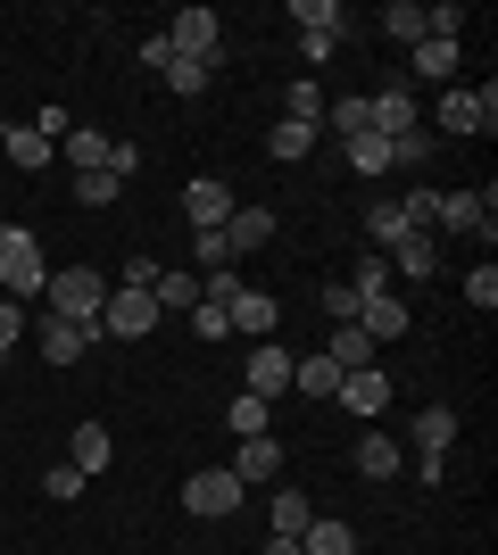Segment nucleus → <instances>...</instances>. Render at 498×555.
I'll return each mask as SVG.
<instances>
[{"label": "nucleus", "instance_id": "aec40b11", "mask_svg": "<svg viewBox=\"0 0 498 555\" xmlns=\"http://www.w3.org/2000/svg\"><path fill=\"white\" fill-rule=\"evenodd\" d=\"M266 241H274V216H266V208H233V216H225V249H233V257L266 249Z\"/></svg>", "mask_w": 498, "mask_h": 555}, {"label": "nucleus", "instance_id": "e433bc0d", "mask_svg": "<svg viewBox=\"0 0 498 555\" xmlns=\"http://www.w3.org/2000/svg\"><path fill=\"white\" fill-rule=\"evenodd\" d=\"M349 166H357V175H391V141H382V133H357L349 141Z\"/></svg>", "mask_w": 498, "mask_h": 555}, {"label": "nucleus", "instance_id": "49530a36", "mask_svg": "<svg viewBox=\"0 0 498 555\" xmlns=\"http://www.w3.org/2000/svg\"><path fill=\"white\" fill-rule=\"evenodd\" d=\"M324 315H332V324H349V315H357V291H349V282H332V291H324Z\"/></svg>", "mask_w": 498, "mask_h": 555}, {"label": "nucleus", "instance_id": "c85d7f7f", "mask_svg": "<svg viewBox=\"0 0 498 555\" xmlns=\"http://www.w3.org/2000/svg\"><path fill=\"white\" fill-rule=\"evenodd\" d=\"M283 116H291V125H316V133H324V83H316V75H299V83L283 92Z\"/></svg>", "mask_w": 498, "mask_h": 555}, {"label": "nucleus", "instance_id": "8fccbe9b", "mask_svg": "<svg viewBox=\"0 0 498 555\" xmlns=\"http://www.w3.org/2000/svg\"><path fill=\"white\" fill-rule=\"evenodd\" d=\"M266 555H299V539H266Z\"/></svg>", "mask_w": 498, "mask_h": 555}, {"label": "nucleus", "instance_id": "a19ab883", "mask_svg": "<svg viewBox=\"0 0 498 555\" xmlns=\"http://www.w3.org/2000/svg\"><path fill=\"white\" fill-rule=\"evenodd\" d=\"M465 299H474L482 315H490V307H498V266H490V257H482L474 274H465Z\"/></svg>", "mask_w": 498, "mask_h": 555}, {"label": "nucleus", "instance_id": "7ed1b4c3", "mask_svg": "<svg viewBox=\"0 0 498 555\" xmlns=\"http://www.w3.org/2000/svg\"><path fill=\"white\" fill-rule=\"evenodd\" d=\"M424 133H498V92H490V83H457V92H440V108H432Z\"/></svg>", "mask_w": 498, "mask_h": 555}, {"label": "nucleus", "instance_id": "a18cd8bd", "mask_svg": "<svg viewBox=\"0 0 498 555\" xmlns=\"http://www.w3.org/2000/svg\"><path fill=\"white\" fill-rule=\"evenodd\" d=\"M191 332H208V340H225V332H233V324H225V299H200V307H191Z\"/></svg>", "mask_w": 498, "mask_h": 555}, {"label": "nucleus", "instance_id": "6e6552de", "mask_svg": "<svg viewBox=\"0 0 498 555\" xmlns=\"http://www.w3.org/2000/svg\"><path fill=\"white\" fill-rule=\"evenodd\" d=\"M241 390L274 406V398L291 390V348H283V340H258V348H250V382H241Z\"/></svg>", "mask_w": 498, "mask_h": 555}, {"label": "nucleus", "instance_id": "3c124183", "mask_svg": "<svg viewBox=\"0 0 498 555\" xmlns=\"http://www.w3.org/2000/svg\"><path fill=\"white\" fill-rule=\"evenodd\" d=\"M0 141H9V125H0Z\"/></svg>", "mask_w": 498, "mask_h": 555}, {"label": "nucleus", "instance_id": "4c0bfd02", "mask_svg": "<svg viewBox=\"0 0 498 555\" xmlns=\"http://www.w3.org/2000/svg\"><path fill=\"white\" fill-rule=\"evenodd\" d=\"M117 175H108V166H92V175H75V199H84V208H108V199H117Z\"/></svg>", "mask_w": 498, "mask_h": 555}, {"label": "nucleus", "instance_id": "cd10ccee", "mask_svg": "<svg viewBox=\"0 0 498 555\" xmlns=\"http://www.w3.org/2000/svg\"><path fill=\"white\" fill-rule=\"evenodd\" d=\"M449 440H457V415L449 406H424L416 415V456H449Z\"/></svg>", "mask_w": 498, "mask_h": 555}, {"label": "nucleus", "instance_id": "72a5a7b5", "mask_svg": "<svg viewBox=\"0 0 498 555\" xmlns=\"http://www.w3.org/2000/svg\"><path fill=\"white\" fill-rule=\"evenodd\" d=\"M166 83H175V92H208V83H216V67H208V59H166Z\"/></svg>", "mask_w": 498, "mask_h": 555}, {"label": "nucleus", "instance_id": "393cba45", "mask_svg": "<svg viewBox=\"0 0 498 555\" xmlns=\"http://www.w3.org/2000/svg\"><path fill=\"white\" fill-rule=\"evenodd\" d=\"M59 158H67L75 175H92V166H108V133H92V125H67V141H59Z\"/></svg>", "mask_w": 498, "mask_h": 555}, {"label": "nucleus", "instance_id": "58836bf2", "mask_svg": "<svg viewBox=\"0 0 498 555\" xmlns=\"http://www.w3.org/2000/svg\"><path fill=\"white\" fill-rule=\"evenodd\" d=\"M84 489H92V481H84V473H75V464H50V473H42V498H59V506H75V498H84Z\"/></svg>", "mask_w": 498, "mask_h": 555}, {"label": "nucleus", "instance_id": "2f4dec72", "mask_svg": "<svg viewBox=\"0 0 498 555\" xmlns=\"http://www.w3.org/2000/svg\"><path fill=\"white\" fill-rule=\"evenodd\" d=\"M316 522V506L299 498V489H274V539H299Z\"/></svg>", "mask_w": 498, "mask_h": 555}, {"label": "nucleus", "instance_id": "4be33fe9", "mask_svg": "<svg viewBox=\"0 0 498 555\" xmlns=\"http://www.w3.org/2000/svg\"><path fill=\"white\" fill-rule=\"evenodd\" d=\"M399 440H391V431H366V440H357V473H366V481H399Z\"/></svg>", "mask_w": 498, "mask_h": 555}, {"label": "nucleus", "instance_id": "dca6fc26", "mask_svg": "<svg viewBox=\"0 0 498 555\" xmlns=\"http://www.w3.org/2000/svg\"><path fill=\"white\" fill-rule=\"evenodd\" d=\"M341 398H349V415H382V406H391V373H382V365L341 373Z\"/></svg>", "mask_w": 498, "mask_h": 555}, {"label": "nucleus", "instance_id": "de8ad7c7", "mask_svg": "<svg viewBox=\"0 0 498 555\" xmlns=\"http://www.w3.org/2000/svg\"><path fill=\"white\" fill-rule=\"evenodd\" d=\"M166 274V266H150V249L142 257H133V266H125V291H150V282H158Z\"/></svg>", "mask_w": 498, "mask_h": 555}, {"label": "nucleus", "instance_id": "ea45409f", "mask_svg": "<svg viewBox=\"0 0 498 555\" xmlns=\"http://www.w3.org/2000/svg\"><path fill=\"white\" fill-rule=\"evenodd\" d=\"M399 216H407V224H416V232H424L432 216H440V191H432V183H416V191H407V199H399Z\"/></svg>", "mask_w": 498, "mask_h": 555}, {"label": "nucleus", "instance_id": "c756f323", "mask_svg": "<svg viewBox=\"0 0 498 555\" xmlns=\"http://www.w3.org/2000/svg\"><path fill=\"white\" fill-rule=\"evenodd\" d=\"M407 232H416V224L399 216V199H374V208H366V241H374V249H399Z\"/></svg>", "mask_w": 498, "mask_h": 555}, {"label": "nucleus", "instance_id": "20e7f679", "mask_svg": "<svg viewBox=\"0 0 498 555\" xmlns=\"http://www.w3.org/2000/svg\"><path fill=\"white\" fill-rule=\"evenodd\" d=\"M241 473L233 464H208V473H191L183 481V514H200V522H225V514H241Z\"/></svg>", "mask_w": 498, "mask_h": 555}, {"label": "nucleus", "instance_id": "7c9ffc66", "mask_svg": "<svg viewBox=\"0 0 498 555\" xmlns=\"http://www.w3.org/2000/svg\"><path fill=\"white\" fill-rule=\"evenodd\" d=\"M416 75H424V83H457V42H416Z\"/></svg>", "mask_w": 498, "mask_h": 555}, {"label": "nucleus", "instance_id": "9b49d317", "mask_svg": "<svg viewBox=\"0 0 498 555\" xmlns=\"http://www.w3.org/2000/svg\"><path fill=\"white\" fill-rule=\"evenodd\" d=\"M241 199L225 183H208V175H200V183H183V216H191V232H225V216H233Z\"/></svg>", "mask_w": 498, "mask_h": 555}, {"label": "nucleus", "instance_id": "473e14b6", "mask_svg": "<svg viewBox=\"0 0 498 555\" xmlns=\"http://www.w3.org/2000/svg\"><path fill=\"white\" fill-rule=\"evenodd\" d=\"M382 34H391V42H424V9H416V0H391V9H382Z\"/></svg>", "mask_w": 498, "mask_h": 555}, {"label": "nucleus", "instance_id": "4468645a", "mask_svg": "<svg viewBox=\"0 0 498 555\" xmlns=\"http://www.w3.org/2000/svg\"><path fill=\"white\" fill-rule=\"evenodd\" d=\"M366 100H374V133L382 141L416 133V92H407V83H382V92H366Z\"/></svg>", "mask_w": 498, "mask_h": 555}, {"label": "nucleus", "instance_id": "423d86ee", "mask_svg": "<svg viewBox=\"0 0 498 555\" xmlns=\"http://www.w3.org/2000/svg\"><path fill=\"white\" fill-rule=\"evenodd\" d=\"M490 191H440V216L432 224L440 232H465V241H482V257H490V241H498V224H490Z\"/></svg>", "mask_w": 498, "mask_h": 555}, {"label": "nucleus", "instance_id": "f704fd0d", "mask_svg": "<svg viewBox=\"0 0 498 555\" xmlns=\"http://www.w3.org/2000/svg\"><path fill=\"white\" fill-rule=\"evenodd\" d=\"M349 291H357V299L391 291V257H382V249H366V257H357V274H349Z\"/></svg>", "mask_w": 498, "mask_h": 555}, {"label": "nucleus", "instance_id": "f8f14e48", "mask_svg": "<svg viewBox=\"0 0 498 555\" xmlns=\"http://www.w3.org/2000/svg\"><path fill=\"white\" fill-rule=\"evenodd\" d=\"M67 464L84 473V481H100V473L117 464V440H108V423H75V440H67Z\"/></svg>", "mask_w": 498, "mask_h": 555}, {"label": "nucleus", "instance_id": "c03bdc74", "mask_svg": "<svg viewBox=\"0 0 498 555\" xmlns=\"http://www.w3.org/2000/svg\"><path fill=\"white\" fill-rule=\"evenodd\" d=\"M17 340H25V307L0 299V357H17Z\"/></svg>", "mask_w": 498, "mask_h": 555}, {"label": "nucleus", "instance_id": "c9c22d12", "mask_svg": "<svg viewBox=\"0 0 498 555\" xmlns=\"http://www.w3.org/2000/svg\"><path fill=\"white\" fill-rule=\"evenodd\" d=\"M266 150H274V158H283V166H291V158H308V150H316V125H291V116H283Z\"/></svg>", "mask_w": 498, "mask_h": 555}, {"label": "nucleus", "instance_id": "79ce46f5", "mask_svg": "<svg viewBox=\"0 0 498 555\" xmlns=\"http://www.w3.org/2000/svg\"><path fill=\"white\" fill-rule=\"evenodd\" d=\"M432 158V133H424V125H416V133H399V141H391V166H424Z\"/></svg>", "mask_w": 498, "mask_h": 555}, {"label": "nucleus", "instance_id": "412c9836", "mask_svg": "<svg viewBox=\"0 0 498 555\" xmlns=\"http://www.w3.org/2000/svg\"><path fill=\"white\" fill-rule=\"evenodd\" d=\"M299 555H357V531L341 514H316L308 531H299Z\"/></svg>", "mask_w": 498, "mask_h": 555}, {"label": "nucleus", "instance_id": "2eb2a0df", "mask_svg": "<svg viewBox=\"0 0 498 555\" xmlns=\"http://www.w3.org/2000/svg\"><path fill=\"white\" fill-rule=\"evenodd\" d=\"M382 257H391V274H399V282H432V274H440V249H432V232H407L399 249H382Z\"/></svg>", "mask_w": 498, "mask_h": 555}, {"label": "nucleus", "instance_id": "ddd939ff", "mask_svg": "<svg viewBox=\"0 0 498 555\" xmlns=\"http://www.w3.org/2000/svg\"><path fill=\"white\" fill-rule=\"evenodd\" d=\"M34 348H42V365H75L84 348H92V332H75V324H59V315H34Z\"/></svg>", "mask_w": 498, "mask_h": 555}, {"label": "nucleus", "instance_id": "b1692460", "mask_svg": "<svg viewBox=\"0 0 498 555\" xmlns=\"http://www.w3.org/2000/svg\"><path fill=\"white\" fill-rule=\"evenodd\" d=\"M291 25H299V42H341V9L332 0H291Z\"/></svg>", "mask_w": 498, "mask_h": 555}, {"label": "nucleus", "instance_id": "bb28decb", "mask_svg": "<svg viewBox=\"0 0 498 555\" xmlns=\"http://www.w3.org/2000/svg\"><path fill=\"white\" fill-rule=\"evenodd\" d=\"M0 150H9V158H17V175H42V166L59 158V150H50V141L34 133V125H9V141H0Z\"/></svg>", "mask_w": 498, "mask_h": 555}, {"label": "nucleus", "instance_id": "5701e85b", "mask_svg": "<svg viewBox=\"0 0 498 555\" xmlns=\"http://www.w3.org/2000/svg\"><path fill=\"white\" fill-rule=\"evenodd\" d=\"M324 357H332V365H341V373H366V365H374V357H382V348L366 340V332H357V324H332Z\"/></svg>", "mask_w": 498, "mask_h": 555}, {"label": "nucleus", "instance_id": "a878e982", "mask_svg": "<svg viewBox=\"0 0 498 555\" xmlns=\"http://www.w3.org/2000/svg\"><path fill=\"white\" fill-rule=\"evenodd\" d=\"M225 431H233V440H258V431H274V406H266V398H250V390H241L233 406H225Z\"/></svg>", "mask_w": 498, "mask_h": 555}, {"label": "nucleus", "instance_id": "9d476101", "mask_svg": "<svg viewBox=\"0 0 498 555\" xmlns=\"http://www.w3.org/2000/svg\"><path fill=\"white\" fill-rule=\"evenodd\" d=\"M233 473H241V489H274V481H283V440H274V431H258V440H241Z\"/></svg>", "mask_w": 498, "mask_h": 555}, {"label": "nucleus", "instance_id": "0eeeda50", "mask_svg": "<svg viewBox=\"0 0 498 555\" xmlns=\"http://www.w3.org/2000/svg\"><path fill=\"white\" fill-rule=\"evenodd\" d=\"M150 324H158V299H150V291H108V307H100V332H108V340H150Z\"/></svg>", "mask_w": 498, "mask_h": 555}, {"label": "nucleus", "instance_id": "f3484780", "mask_svg": "<svg viewBox=\"0 0 498 555\" xmlns=\"http://www.w3.org/2000/svg\"><path fill=\"white\" fill-rule=\"evenodd\" d=\"M324 133H341V141L374 133V100H366V92H341V100H324Z\"/></svg>", "mask_w": 498, "mask_h": 555}, {"label": "nucleus", "instance_id": "09e8293b", "mask_svg": "<svg viewBox=\"0 0 498 555\" xmlns=\"http://www.w3.org/2000/svg\"><path fill=\"white\" fill-rule=\"evenodd\" d=\"M166 59H175V42H166V34H150V42H142V67L166 75Z\"/></svg>", "mask_w": 498, "mask_h": 555}, {"label": "nucleus", "instance_id": "37998d69", "mask_svg": "<svg viewBox=\"0 0 498 555\" xmlns=\"http://www.w3.org/2000/svg\"><path fill=\"white\" fill-rule=\"evenodd\" d=\"M142 150H133V141H108V175H117V183H133V175H142Z\"/></svg>", "mask_w": 498, "mask_h": 555}, {"label": "nucleus", "instance_id": "39448f33", "mask_svg": "<svg viewBox=\"0 0 498 555\" xmlns=\"http://www.w3.org/2000/svg\"><path fill=\"white\" fill-rule=\"evenodd\" d=\"M166 42H175V59H225V25H216V9H175V17L158 25Z\"/></svg>", "mask_w": 498, "mask_h": 555}, {"label": "nucleus", "instance_id": "f257e3e1", "mask_svg": "<svg viewBox=\"0 0 498 555\" xmlns=\"http://www.w3.org/2000/svg\"><path fill=\"white\" fill-rule=\"evenodd\" d=\"M100 307H108V282H100L92 266H59V274L42 282V315L92 332V340H100Z\"/></svg>", "mask_w": 498, "mask_h": 555}, {"label": "nucleus", "instance_id": "1a4fd4ad", "mask_svg": "<svg viewBox=\"0 0 498 555\" xmlns=\"http://www.w3.org/2000/svg\"><path fill=\"white\" fill-rule=\"evenodd\" d=\"M349 324L366 332L374 348H391V340L407 332V299H399V291H374V299H357V315H349Z\"/></svg>", "mask_w": 498, "mask_h": 555}, {"label": "nucleus", "instance_id": "f03ea898", "mask_svg": "<svg viewBox=\"0 0 498 555\" xmlns=\"http://www.w3.org/2000/svg\"><path fill=\"white\" fill-rule=\"evenodd\" d=\"M42 282H50V266H42V249H34V232L25 224H0V299H42Z\"/></svg>", "mask_w": 498, "mask_h": 555}, {"label": "nucleus", "instance_id": "a211bd4d", "mask_svg": "<svg viewBox=\"0 0 498 555\" xmlns=\"http://www.w3.org/2000/svg\"><path fill=\"white\" fill-rule=\"evenodd\" d=\"M150 299H158V315H166V307H175V315H191V307L208 299V282L191 274V266H175V274H158V282H150Z\"/></svg>", "mask_w": 498, "mask_h": 555}, {"label": "nucleus", "instance_id": "6ab92c4d", "mask_svg": "<svg viewBox=\"0 0 498 555\" xmlns=\"http://www.w3.org/2000/svg\"><path fill=\"white\" fill-rule=\"evenodd\" d=\"M291 390L299 398H341V365H332L324 348H316V357H291Z\"/></svg>", "mask_w": 498, "mask_h": 555}]
</instances>
